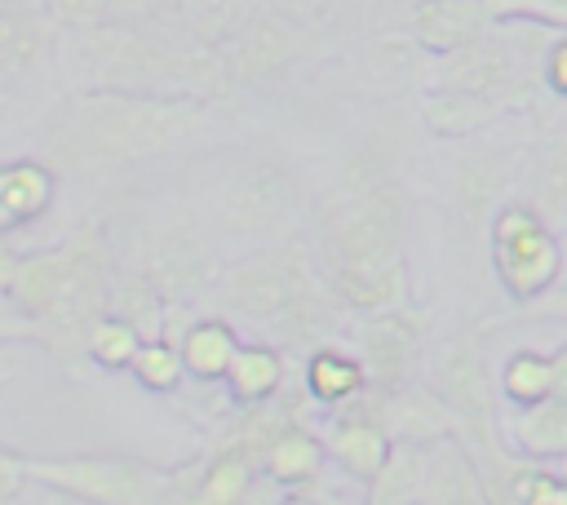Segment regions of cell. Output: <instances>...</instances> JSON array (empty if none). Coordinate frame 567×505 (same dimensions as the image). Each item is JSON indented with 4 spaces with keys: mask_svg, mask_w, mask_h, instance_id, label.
I'll return each mask as SVG.
<instances>
[{
    "mask_svg": "<svg viewBox=\"0 0 567 505\" xmlns=\"http://www.w3.org/2000/svg\"><path fill=\"white\" fill-rule=\"evenodd\" d=\"M40 13L58 31H80V27H93V22L111 18V0H40Z\"/></svg>",
    "mask_w": 567,
    "mask_h": 505,
    "instance_id": "obj_34",
    "label": "cell"
},
{
    "mask_svg": "<svg viewBox=\"0 0 567 505\" xmlns=\"http://www.w3.org/2000/svg\"><path fill=\"white\" fill-rule=\"evenodd\" d=\"M0 9H40V0H0Z\"/></svg>",
    "mask_w": 567,
    "mask_h": 505,
    "instance_id": "obj_40",
    "label": "cell"
},
{
    "mask_svg": "<svg viewBox=\"0 0 567 505\" xmlns=\"http://www.w3.org/2000/svg\"><path fill=\"white\" fill-rule=\"evenodd\" d=\"M505 111L487 97H474V93H461V89H439L430 84L425 97H421V124L425 133L434 137H447V142H465L483 128H492Z\"/></svg>",
    "mask_w": 567,
    "mask_h": 505,
    "instance_id": "obj_23",
    "label": "cell"
},
{
    "mask_svg": "<svg viewBox=\"0 0 567 505\" xmlns=\"http://www.w3.org/2000/svg\"><path fill=\"white\" fill-rule=\"evenodd\" d=\"M425 328L430 319L412 306H390L377 315H363L359 323V368H363V385L377 394H394L403 390L416 368H421V346H425Z\"/></svg>",
    "mask_w": 567,
    "mask_h": 505,
    "instance_id": "obj_9",
    "label": "cell"
},
{
    "mask_svg": "<svg viewBox=\"0 0 567 505\" xmlns=\"http://www.w3.org/2000/svg\"><path fill=\"white\" fill-rule=\"evenodd\" d=\"M257 4L252 0H182L177 4V22H173V35L199 44V49H221L252 13Z\"/></svg>",
    "mask_w": 567,
    "mask_h": 505,
    "instance_id": "obj_28",
    "label": "cell"
},
{
    "mask_svg": "<svg viewBox=\"0 0 567 505\" xmlns=\"http://www.w3.org/2000/svg\"><path fill=\"white\" fill-rule=\"evenodd\" d=\"M505 443L509 452H518L523 461H558L567 452V394H549L536 403H518L509 408L505 421Z\"/></svg>",
    "mask_w": 567,
    "mask_h": 505,
    "instance_id": "obj_17",
    "label": "cell"
},
{
    "mask_svg": "<svg viewBox=\"0 0 567 505\" xmlns=\"http://www.w3.org/2000/svg\"><path fill=\"white\" fill-rule=\"evenodd\" d=\"M319 275L310 266V257L301 248H270V252H252L244 261H235L221 279H217V301L221 310L252 319V323H270L284 319L301 297L319 292Z\"/></svg>",
    "mask_w": 567,
    "mask_h": 505,
    "instance_id": "obj_7",
    "label": "cell"
},
{
    "mask_svg": "<svg viewBox=\"0 0 567 505\" xmlns=\"http://www.w3.org/2000/svg\"><path fill=\"white\" fill-rule=\"evenodd\" d=\"M540 84H545L554 97L567 93V35H558V40L545 49V58H540Z\"/></svg>",
    "mask_w": 567,
    "mask_h": 505,
    "instance_id": "obj_36",
    "label": "cell"
},
{
    "mask_svg": "<svg viewBox=\"0 0 567 505\" xmlns=\"http://www.w3.org/2000/svg\"><path fill=\"white\" fill-rule=\"evenodd\" d=\"M288 195H292V177L279 164L257 159V164H244L226 182V190H221V217L235 230H257L279 208H288Z\"/></svg>",
    "mask_w": 567,
    "mask_h": 505,
    "instance_id": "obj_13",
    "label": "cell"
},
{
    "mask_svg": "<svg viewBox=\"0 0 567 505\" xmlns=\"http://www.w3.org/2000/svg\"><path fill=\"white\" fill-rule=\"evenodd\" d=\"M53 22L40 9H0V89L31 80L53 49Z\"/></svg>",
    "mask_w": 567,
    "mask_h": 505,
    "instance_id": "obj_18",
    "label": "cell"
},
{
    "mask_svg": "<svg viewBox=\"0 0 567 505\" xmlns=\"http://www.w3.org/2000/svg\"><path fill=\"white\" fill-rule=\"evenodd\" d=\"M221 381L230 385V394L239 403H261V399L284 390V350L270 341H248V346L239 341Z\"/></svg>",
    "mask_w": 567,
    "mask_h": 505,
    "instance_id": "obj_25",
    "label": "cell"
},
{
    "mask_svg": "<svg viewBox=\"0 0 567 505\" xmlns=\"http://www.w3.org/2000/svg\"><path fill=\"white\" fill-rule=\"evenodd\" d=\"M496 394L518 408V403H536L549 394H567V346L554 350H514L501 372H496Z\"/></svg>",
    "mask_w": 567,
    "mask_h": 505,
    "instance_id": "obj_22",
    "label": "cell"
},
{
    "mask_svg": "<svg viewBox=\"0 0 567 505\" xmlns=\"http://www.w3.org/2000/svg\"><path fill=\"white\" fill-rule=\"evenodd\" d=\"M275 505H315V501H310L306 492H284V496H279Z\"/></svg>",
    "mask_w": 567,
    "mask_h": 505,
    "instance_id": "obj_39",
    "label": "cell"
},
{
    "mask_svg": "<svg viewBox=\"0 0 567 505\" xmlns=\"http://www.w3.org/2000/svg\"><path fill=\"white\" fill-rule=\"evenodd\" d=\"M492 22H540V27H567V0H483Z\"/></svg>",
    "mask_w": 567,
    "mask_h": 505,
    "instance_id": "obj_33",
    "label": "cell"
},
{
    "mask_svg": "<svg viewBox=\"0 0 567 505\" xmlns=\"http://www.w3.org/2000/svg\"><path fill=\"white\" fill-rule=\"evenodd\" d=\"M4 120H9V93L0 89V124H4Z\"/></svg>",
    "mask_w": 567,
    "mask_h": 505,
    "instance_id": "obj_41",
    "label": "cell"
},
{
    "mask_svg": "<svg viewBox=\"0 0 567 505\" xmlns=\"http://www.w3.org/2000/svg\"><path fill=\"white\" fill-rule=\"evenodd\" d=\"M137 346H142V332L133 323L115 319V315H102L89 328V337H84V354L93 363H102V368H128L133 354H137Z\"/></svg>",
    "mask_w": 567,
    "mask_h": 505,
    "instance_id": "obj_30",
    "label": "cell"
},
{
    "mask_svg": "<svg viewBox=\"0 0 567 505\" xmlns=\"http://www.w3.org/2000/svg\"><path fill=\"white\" fill-rule=\"evenodd\" d=\"M173 346H177L182 372H190L199 381H221V372H226L239 337H235V328L226 319L213 315V319H190Z\"/></svg>",
    "mask_w": 567,
    "mask_h": 505,
    "instance_id": "obj_26",
    "label": "cell"
},
{
    "mask_svg": "<svg viewBox=\"0 0 567 505\" xmlns=\"http://www.w3.org/2000/svg\"><path fill=\"white\" fill-rule=\"evenodd\" d=\"M128 372L146 385V390H173L182 381V359H177V346H168L164 337H146L128 363Z\"/></svg>",
    "mask_w": 567,
    "mask_h": 505,
    "instance_id": "obj_32",
    "label": "cell"
},
{
    "mask_svg": "<svg viewBox=\"0 0 567 505\" xmlns=\"http://www.w3.org/2000/svg\"><path fill=\"white\" fill-rule=\"evenodd\" d=\"M4 465H9V456H0V470H4Z\"/></svg>",
    "mask_w": 567,
    "mask_h": 505,
    "instance_id": "obj_42",
    "label": "cell"
},
{
    "mask_svg": "<svg viewBox=\"0 0 567 505\" xmlns=\"http://www.w3.org/2000/svg\"><path fill=\"white\" fill-rule=\"evenodd\" d=\"M58 195V173L35 159V155H22V159H4L0 164V235H13L31 221H40L49 213Z\"/></svg>",
    "mask_w": 567,
    "mask_h": 505,
    "instance_id": "obj_16",
    "label": "cell"
},
{
    "mask_svg": "<svg viewBox=\"0 0 567 505\" xmlns=\"http://www.w3.org/2000/svg\"><path fill=\"white\" fill-rule=\"evenodd\" d=\"M323 456L337 461L350 478L368 483L372 470L381 465L385 447H390V430H385V394L377 390H359L354 399L328 408V425L319 430Z\"/></svg>",
    "mask_w": 567,
    "mask_h": 505,
    "instance_id": "obj_11",
    "label": "cell"
},
{
    "mask_svg": "<svg viewBox=\"0 0 567 505\" xmlns=\"http://www.w3.org/2000/svg\"><path fill=\"white\" fill-rule=\"evenodd\" d=\"M213 102L186 93H71L40 137V155L53 173H111L155 155H168L204 128Z\"/></svg>",
    "mask_w": 567,
    "mask_h": 505,
    "instance_id": "obj_1",
    "label": "cell"
},
{
    "mask_svg": "<svg viewBox=\"0 0 567 505\" xmlns=\"http://www.w3.org/2000/svg\"><path fill=\"white\" fill-rule=\"evenodd\" d=\"M177 4H182V0H111V18L142 22V27H155V31H168V35H173Z\"/></svg>",
    "mask_w": 567,
    "mask_h": 505,
    "instance_id": "obj_35",
    "label": "cell"
},
{
    "mask_svg": "<svg viewBox=\"0 0 567 505\" xmlns=\"http://www.w3.org/2000/svg\"><path fill=\"white\" fill-rule=\"evenodd\" d=\"M509 487H514V501L518 505H567V487H563L558 470H549V461H523V456H514Z\"/></svg>",
    "mask_w": 567,
    "mask_h": 505,
    "instance_id": "obj_31",
    "label": "cell"
},
{
    "mask_svg": "<svg viewBox=\"0 0 567 505\" xmlns=\"http://www.w3.org/2000/svg\"><path fill=\"white\" fill-rule=\"evenodd\" d=\"M518 204H527L545 226H554V230L563 226V213H567V142L558 133L532 155L527 195Z\"/></svg>",
    "mask_w": 567,
    "mask_h": 505,
    "instance_id": "obj_24",
    "label": "cell"
},
{
    "mask_svg": "<svg viewBox=\"0 0 567 505\" xmlns=\"http://www.w3.org/2000/svg\"><path fill=\"white\" fill-rule=\"evenodd\" d=\"M487 244H492V270L514 301H536L558 284L563 270L558 230L545 226L527 204L518 199L501 204L487 217Z\"/></svg>",
    "mask_w": 567,
    "mask_h": 505,
    "instance_id": "obj_8",
    "label": "cell"
},
{
    "mask_svg": "<svg viewBox=\"0 0 567 505\" xmlns=\"http://www.w3.org/2000/svg\"><path fill=\"white\" fill-rule=\"evenodd\" d=\"M412 505H483V483H478L474 452L456 434H443V439L425 443V461H421Z\"/></svg>",
    "mask_w": 567,
    "mask_h": 505,
    "instance_id": "obj_12",
    "label": "cell"
},
{
    "mask_svg": "<svg viewBox=\"0 0 567 505\" xmlns=\"http://www.w3.org/2000/svg\"><path fill=\"white\" fill-rule=\"evenodd\" d=\"M492 18L483 0H416L408 13V35L425 53H452L478 35H487Z\"/></svg>",
    "mask_w": 567,
    "mask_h": 505,
    "instance_id": "obj_14",
    "label": "cell"
},
{
    "mask_svg": "<svg viewBox=\"0 0 567 505\" xmlns=\"http://www.w3.org/2000/svg\"><path fill=\"white\" fill-rule=\"evenodd\" d=\"M164 297H186L190 288L208 284L213 279V266H208V248H204V235L190 226V221H173L155 248H151V266L142 270Z\"/></svg>",
    "mask_w": 567,
    "mask_h": 505,
    "instance_id": "obj_15",
    "label": "cell"
},
{
    "mask_svg": "<svg viewBox=\"0 0 567 505\" xmlns=\"http://www.w3.org/2000/svg\"><path fill=\"white\" fill-rule=\"evenodd\" d=\"M270 9L279 18H288V22H306V18H319L328 9V0H275Z\"/></svg>",
    "mask_w": 567,
    "mask_h": 505,
    "instance_id": "obj_37",
    "label": "cell"
},
{
    "mask_svg": "<svg viewBox=\"0 0 567 505\" xmlns=\"http://www.w3.org/2000/svg\"><path fill=\"white\" fill-rule=\"evenodd\" d=\"M509 182V164L505 155H465L452 177H447V204L456 213V221H465V230L487 226V217L496 213V199Z\"/></svg>",
    "mask_w": 567,
    "mask_h": 505,
    "instance_id": "obj_20",
    "label": "cell"
},
{
    "mask_svg": "<svg viewBox=\"0 0 567 505\" xmlns=\"http://www.w3.org/2000/svg\"><path fill=\"white\" fill-rule=\"evenodd\" d=\"M403 230H408L403 190L394 182L363 186L323 230V275L403 261Z\"/></svg>",
    "mask_w": 567,
    "mask_h": 505,
    "instance_id": "obj_6",
    "label": "cell"
},
{
    "mask_svg": "<svg viewBox=\"0 0 567 505\" xmlns=\"http://www.w3.org/2000/svg\"><path fill=\"white\" fill-rule=\"evenodd\" d=\"M71 35V62L80 71V89H106V93H186L217 102V53L199 49L182 35L102 18L93 27L66 31Z\"/></svg>",
    "mask_w": 567,
    "mask_h": 505,
    "instance_id": "obj_2",
    "label": "cell"
},
{
    "mask_svg": "<svg viewBox=\"0 0 567 505\" xmlns=\"http://www.w3.org/2000/svg\"><path fill=\"white\" fill-rule=\"evenodd\" d=\"M323 443H319V430L306 425V416L288 421L261 452L257 461V474H266L270 483H279L284 492H306L319 474H323Z\"/></svg>",
    "mask_w": 567,
    "mask_h": 505,
    "instance_id": "obj_19",
    "label": "cell"
},
{
    "mask_svg": "<svg viewBox=\"0 0 567 505\" xmlns=\"http://www.w3.org/2000/svg\"><path fill=\"white\" fill-rule=\"evenodd\" d=\"M18 248L9 244V235H0V297L9 292V279H13V266H18Z\"/></svg>",
    "mask_w": 567,
    "mask_h": 505,
    "instance_id": "obj_38",
    "label": "cell"
},
{
    "mask_svg": "<svg viewBox=\"0 0 567 505\" xmlns=\"http://www.w3.org/2000/svg\"><path fill=\"white\" fill-rule=\"evenodd\" d=\"M425 390L443 403V412L456 425V439L470 452L501 443L496 439V430H501L496 425L501 421V412H496V403H501L496 399V372L487 368V359H483V350L470 332H452L447 341L434 346Z\"/></svg>",
    "mask_w": 567,
    "mask_h": 505,
    "instance_id": "obj_5",
    "label": "cell"
},
{
    "mask_svg": "<svg viewBox=\"0 0 567 505\" xmlns=\"http://www.w3.org/2000/svg\"><path fill=\"white\" fill-rule=\"evenodd\" d=\"M301 381H306V394H310L315 403L337 408V403H346V399H354V394L363 390V368H359V359H354L350 350L323 341V346H315V350L306 354Z\"/></svg>",
    "mask_w": 567,
    "mask_h": 505,
    "instance_id": "obj_27",
    "label": "cell"
},
{
    "mask_svg": "<svg viewBox=\"0 0 567 505\" xmlns=\"http://www.w3.org/2000/svg\"><path fill=\"white\" fill-rule=\"evenodd\" d=\"M106 239L97 226H80L53 248L22 252L4 297L31 319L35 341H49L58 354H84L89 328L106 315Z\"/></svg>",
    "mask_w": 567,
    "mask_h": 505,
    "instance_id": "obj_3",
    "label": "cell"
},
{
    "mask_svg": "<svg viewBox=\"0 0 567 505\" xmlns=\"http://www.w3.org/2000/svg\"><path fill=\"white\" fill-rule=\"evenodd\" d=\"M18 474L89 501V505H159L168 487V470L137 461V456H115V452H75V456H9Z\"/></svg>",
    "mask_w": 567,
    "mask_h": 505,
    "instance_id": "obj_4",
    "label": "cell"
},
{
    "mask_svg": "<svg viewBox=\"0 0 567 505\" xmlns=\"http://www.w3.org/2000/svg\"><path fill=\"white\" fill-rule=\"evenodd\" d=\"M328 301L354 310V315H377L390 306H403L408 297V266L385 261V266H354V270H332L323 275Z\"/></svg>",
    "mask_w": 567,
    "mask_h": 505,
    "instance_id": "obj_21",
    "label": "cell"
},
{
    "mask_svg": "<svg viewBox=\"0 0 567 505\" xmlns=\"http://www.w3.org/2000/svg\"><path fill=\"white\" fill-rule=\"evenodd\" d=\"M297 53V35L292 22L279 18L275 9H252L248 22L217 49V80H221V97L226 93H244V89H261L270 80L284 75V66Z\"/></svg>",
    "mask_w": 567,
    "mask_h": 505,
    "instance_id": "obj_10",
    "label": "cell"
},
{
    "mask_svg": "<svg viewBox=\"0 0 567 505\" xmlns=\"http://www.w3.org/2000/svg\"><path fill=\"white\" fill-rule=\"evenodd\" d=\"M421 461H425V443H416V439H390L381 465L368 478V501L363 505H412L416 501Z\"/></svg>",
    "mask_w": 567,
    "mask_h": 505,
    "instance_id": "obj_29",
    "label": "cell"
}]
</instances>
